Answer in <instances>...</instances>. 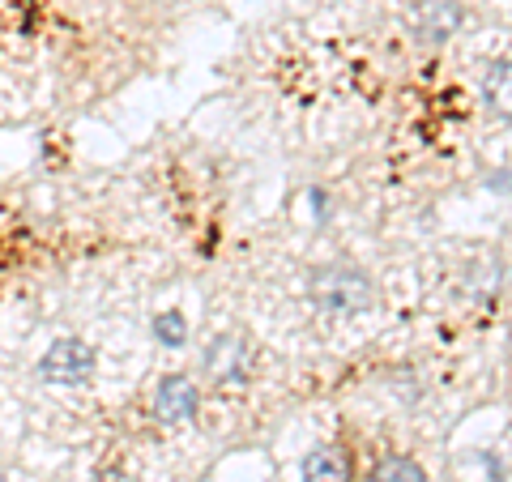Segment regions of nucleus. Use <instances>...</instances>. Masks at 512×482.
Segmentation results:
<instances>
[{"label": "nucleus", "instance_id": "f257e3e1", "mask_svg": "<svg viewBox=\"0 0 512 482\" xmlns=\"http://www.w3.org/2000/svg\"><path fill=\"white\" fill-rule=\"evenodd\" d=\"M308 299L329 316H359V312H372L376 286L355 265H325V269H312Z\"/></svg>", "mask_w": 512, "mask_h": 482}, {"label": "nucleus", "instance_id": "f03ea898", "mask_svg": "<svg viewBox=\"0 0 512 482\" xmlns=\"http://www.w3.org/2000/svg\"><path fill=\"white\" fill-rule=\"evenodd\" d=\"M94 367H99V350H94L90 342H82V337H60V342H52L43 350V359H39L35 372L47 384L77 389V384H86L94 376Z\"/></svg>", "mask_w": 512, "mask_h": 482}, {"label": "nucleus", "instance_id": "7ed1b4c3", "mask_svg": "<svg viewBox=\"0 0 512 482\" xmlns=\"http://www.w3.org/2000/svg\"><path fill=\"white\" fill-rule=\"evenodd\" d=\"M201 367L214 384H244L252 376V346L235 333H218L214 342L205 346Z\"/></svg>", "mask_w": 512, "mask_h": 482}, {"label": "nucleus", "instance_id": "20e7f679", "mask_svg": "<svg viewBox=\"0 0 512 482\" xmlns=\"http://www.w3.org/2000/svg\"><path fill=\"white\" fill-rule=\"evenodd\" d=\"M197 406H201V393L188 376H163L154 389V419L163 427H180L197 419Z\"/></svg>", "mask_w": 512, "mask_h": 482}, {"label": "nucleus", "instance_id": "39448f33", "mask_svg": "<svg viewBox=\"0 0 512 482\" xmlns=\"http://www.w3.org/2000/svg\"><path fill=\"white\" fill-rule=\"evenodd\" d=\"M461 26H466V9H461L457 0H427V5L414 13V35H419L423 43L453 39Z\"/></svg>", "mask_w": 512, "mask_h": 482}, {"label": "nucleus", "instance_id": "423d86ee", "mask_svg": "<svg viewBox=\"0 0 512 482\" xmlns=\"http://www.w3.org/2000/svg\"><path fill=\"white\" fill-rule=\"evenodd\" d=\"M303 482H350L355 470H350V453L338 444H320L303 457Z\"/></svg>", "mask_w": 512, "mask_h": 482}, {"label": "nucleus", "instance_id": "0eeeda50", "mask_svg": "<svg viewBox=\"0 0 512 482\" xmlns=\"http://www.w3.org/2000/svg\"><path fill=\"white\" fill-rule=\"evenodd\" d=\"M453 482H504V461L478 448V453L453 461Z\"/></svg>", "mask_w": 512, "mask_h": 482}, {"label": "nucleus", "instance_id": "6e6552de", "mask_svg": "<svg viewBox=\"0 0 512 482\" xmlns=\"http://www.w3.org/2000/svg\"><path fill=\"white\" fill-rule=\"evenodd\" d=\"M150 333H154V342H163L167 350L184 346L188 342V316L180 308H163V312L150 320Z\"/></svg>", "mask_w": 512, "mask_h": 482}, {"label": "nucleus", "instance_id": "1a4fd4ad", "mask_svg": "<svg viewBox=\"0 0 512 482\" xmlns=\"http://www.w3.org/2000/svg\"><path fill=\"white\" fill-rule=\"evenodd\" d=\"M372 482H427V470L414 457H384L376 465Z\"/></svg>", "mask_w": 512, "mask_h": 482}, {"label": "nucleus", "instance_id": "9d476101", "mask_svg": "<svg viewBox=\"0 0 512 482\" xmlns=\"http://www.w3.org/2000/svg\"><path fill=\"white\" fill-rule=\"evenodd\" d=\"M483 99L487 107H508V60L500 64H491V73H487V82H483Z\"/></svg>", "mask_w": 512, "mask_h": 482}, {"label": "nucleus", "instance_id": "9b49d317", "mask_svg": "<svg viewBox=\"0 0 512 482\" xmlns=\"http://www.w3.org/2000/svg\"><path fill=\"white\" fill-rule=\"evenodd\" d=\"M90 482H133V478H128L124 470H120V465H103V470H94V478Z\"/></svg>", "mask_w": 512, "mask_h": 482}, {"label": "nucleus", "instance_id": "f8f14e48", "mask_svg": "<svg viewBox=\"0 0 512 482\" xmlns=\"http://www.w3.org/2000/svg\"><path fill=\"white\" fill-rule=\"evenodd\" d=\"M308 201H312V214H316V218H325V214H329V197H325L320 188L308 192Z\"/></svg>", "mask_w": 512, "mask_h": 482}, {"label": "nucleus", "instance_id": "ddd939ff", "mask_svg": "<svg viewBox=\"0 0 512 482\" xmlns=\"http://www.w3.org/2000/svg\"><path fill=\"white\" fill-rule=\"evenodd\" d=\"M487 188H500V192H504V188H508V175H491Z\"/></svg>", "mask_w": 512, "mask_h": 482}]
</instances>
